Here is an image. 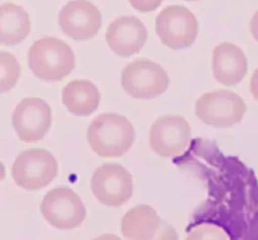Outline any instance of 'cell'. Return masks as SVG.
<instances>
[{"label":"cell","instance_id":"cell-1","mask_svg":"<svg viewBox=\"0 0 258 240\" xmlns=\"http://www.w3.org/2000/svg\"><path fill=\"white\" fill-rule=\"evenodd\" d=\"M135 136L131 121L117 113L100 114L87 129L88 146L102 158L122 157L134 146Z\"/></svg>","mask_w":258,"mask_h":240},{"label":"cell","instance_id":"cell-2","mask_svg":"<svg viewBox=\"0 0 258 240\" xmlns=\"http://www.w3.org/2000/svg\"><path fill=\"white\" fill-rule=\"evenodd\" d=\"M28 67L40 80L60 81L75 70V52L58 38L43 37L28 51Z\"/></svg>","mask_w":258,"mask_h":240},{"label":"cell","instance_id":"cell-3","mask_svg":"<svg viewBox=\"0 0 258 240\" xmlns=\"http://www.w3.org/2000/svg\"><path fill=\"white\" fill-rule=\"evenodd\" d=\"M170 85L168 72L159 63L139 58L127 63L121 72L123 91L136 100H150L163 95Z\"/></svg>","mask_w":258,"mask_h":240},{"label":"cell","instance_id":"cell-4","mask_svg":"<svg viewBox=\"0 0 258 240\" xmlns=\"http://www.w3.org/2000/svg\"><path fill=\"white\" fill-rule=\"evenodd\" d=\"M246 111L243 99L226 88L203 93L196 103L197 118L212 128L227 129L239 124Z\"/></svg>","mask_w":258,"mask_h":240},{"label":"cell","instance_id":"cell-5","mask_svg":"<svg viewBox=\"0 0 258 240\" xmlns=\"http://www.w3.org/2000/svg\"><path fill=\"white\" fill-rule=\"evenodd\" d=\"M58 174V161L47 149H28L17 156L12 176L18 187L27 191L44 188Z\"/></svg>","mask_w":258,"mask_h":240},{"label":"cell","instance_id":"cell-6","mask_svg":"<svg viewBox=\"0 0 258 240\" xmlns=\"http://www.w3.org/2000/svg\"><path fill=\"white\" fill-rule=\"evenodd\" d=\"M155 29L161 43L171 50H185L196 43L199 23L185 7L169 5L158 14Z\"/></svg>","mask_w":258,"mask_h":240},{"label":"cell","instance_id":"cell-7","mask_svg":"<svg viewBox=\"0 0 258 240\" xmlns=\"http://www.w3.org/2000/svg\"><path fill=\"white\" fill-rule=\"evenodd\" d=\"M42 216L50 226L71 230L80 226L87 216V210L81 197L70 187L50 189L40 204Z\"/></svg>","mask_w":258,"mask_h":240},{"label":"cell","instance_id":"cell-8","mask_svg":"<svg viewBox=\"0 0 258 240\" xmlns=\"http://www.w3.org/2000/svg\"><path fill=\"white\" fill-rule=\"evenodd\" d=\"M91 191L100 204L120 207L134 194V179L120 163H105L96 168L91 177Z\"/></svg>","mask_w":258,"mask_h":240},{"label":"cell","instance_id":"cell-9","mask_svg":"<svg viewBox=\"0 0 258 240\" xmlns=\"http://www.w3.org/2000/svg\"><path fill=\"white\" fill-rule=\"evenodd\" d=\"M191 139V128L185 118L168 114L156 119L149 131L150 148L161 158H174L183 154Z\"/></svg>","mask_w":258,"mask_h":240},{"label":"cell","instance_id":"cell-10","mask_svg":"<svg viewBox=\"0 0 258 240\" xmlns=\"http://www.w3.org/2000/svg\"><path fill=\"white\" fill-rule=\"evenodd\" d=\"M52 109L40 98H25L15 106L12 124L18 138L24 143L42 140L52 126Z\"/></svg>","mask_w":258,"mask_h":240},{"label":"cell","instance_id":"cell-11","mask_svg":"<svg viewBox=\"0 0 258 240\" xmlns=\"http://www.w3.org/2000/svg\"><path fill=\"white\" fill-rule=\"evenodd\" d=\"M58 25L71 39L88 40L100 32L102 15L88 0H72L60 9Z\"/></svg>","mask_w":258,"mask_h":240},{"label":"cell","instance_id":"cell-12","mask_svg":"<svg viewBox=\"0 0 258 240\" xmlns=\"http://www.w3.org/2000/svg\"><path fill=\"white\" fill-rule=\"evenodd\" d=\"M105 37L108 48L115 55L131 57L144 48L148 39V30L139 18L125 15L108 25Z\"/></svg>","mask_w":258,"mask_h":240},{"label":"cell","instance_id":"cell-13","mask_svg":"<svg viewBox=\"0 0 258 240\" xmlns=\"http://www.w3.org/2000/svg\"><path fill=\"white\" fill-rule=\"evenodd\" d=\"M212 70L219 83L231 87L243 80L248 71V62L242 48L234 43L222 42L213 50Z\"/></svg>","mask_w":258,"mask_h":240},{"label":"cell","instance_id":"cell-14","mask_svg":"<svg viewBox=\"0 0 258 240\" xmlns=\"http://www.w3.org/2000/svg\"><path fill=\"white\" fill-rule=\"evenodd\" d=\"M160 216L149 205H138L121 219V234L126 240H154L160 230Z\"/></svg>","mask_w":258,"mask_h":240},{"label":"cell","instance_id":"cell-15","mask_svg":"<svg viewBox=\"0 0 258 240\" xmlns=\"http://www.w3.org/2000/svg\"><path fill=\"white\" fill-rule=\"evenodd\" d=\"M100 101V91L88 80H73L63 87V105L76 116H90L97 110Z\"/></svg>","mask_w":258,"mask_h":240},{"label":"cell","instance_id":"cell-16","mask_svg":"<svg viewBox=\"0 0 258 240\" xmlns=\"http://www.w3.org/2000/svg\"><path fill=\"white\" fill-rule=\"evenodd\" d=\"M32 23L24 8L14 3L0 7V42L4 45H17L29 35Z\"/></svg>","mask_w":258,"mask_h":240},{"label":"cell","instance_id":"cell-17","mask_svg":"<svg viewBox=\"0 0 258 240\" xmlns=\"http://www.w3.org/2000/svg\"><path fill=\"white\" fill-rule=\"evenodd\" d=\"M22 68L17 57L7 51L0 52V92L13 90L19 81Z\"/></svg>","mask_w":258,"mask_h":240},{"label":"cell","instance_id":"cell-18","mask_svg":"<svg viewBox=\"0 0 258 240\" xmlns=\"http://www.w3.org/2000/svg\"><path fill=\"white\" fill-rule=\"evenodd\" d=\"M185 240H229L226 231L216 225L203 224L194 227Z\"/></svg>","mask_w":258,"mask_h":240},{"label":"cell","instance_id":"cell-19","mask_svg":"<svg viewBox=\"0 0 258 240\" xmlns=\"http://www.w3.org/2000/svg\"><path fill=\"white\" fill-rule=\"evenodd\" d=\"M164 0H128L131 7L140 13H150L158 9Z\"/></svg>","mask_w":258,"mask_h":240},{"label":"cell","instance_id":"cell-20","mask_svg":"<svg viewBox=\"0 0 258 240\" xmlns=\"http://www.w3.org/2000/svg\"><path fill=\"white\" fill-rule=\"evenodd\" d=\"M154 240H179L178 232H176V230L170 224L163 222L158 235H156Z\"/></svg>","mask_w":258,"mask_h":240},{"label":"cell","instance_id":"cell-21","mask_svg":"<svg viewBox=\"0 0 258 240\" xmlns=\"http://www.w3.org/2000/svg\"><path fill=\"white\" fill-rule=\"evenodd\" d=\"M249 90H251V93L254 98V100L258 101V68H256L254 72L252 73V77L249 80Z\"/></svg>","mask_w":258,"mask_h":240},{"label":"cell","instance_id":"cell-22","mask_svg":"<svg viewBox=\"0 0 258 240\" xmlns=\"http://www.w3.org/2000/svg\"><path fill=\"white\" fill-rule=\"evenodd\" d=\"M249 32H251L253 39L258 43V10L253 14L249 22Z\"/></svg>","mask_w":258,"mask_h":240},{"label":"cell","instance_id":"cell-23","mask_svg":"<svg viewBox=\"0 0 258 240\" xmlns=\"http://www.w3.org/2000/svg\"><path fill=\"white\" fill-rule=\"evenodd\" d=\"M95 240H122L120 236L115 234H103L101 236H97Z\"/></svg>","mask_w":258,"mask_h":240},{"label":"cell","instance_id":"cell-24","mask_svg":"<svg viewBox=\"0 0 258 240\" xmlns=\"http://www.w3.org/2000/svg\"><path fill=\"white\" fill-rule=\"evenodd\" d=\"M185 2H198V0H185Z\"/></svg>","mask_w":258,"mask_h":240}]
</instances>
